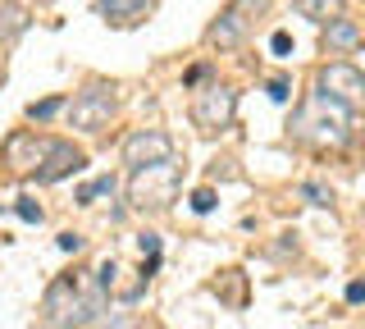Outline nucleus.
<instances>
[{"mask_svg":"<svg viewBox=\"0 0 365 329\" xmlns=\"http://www.w3.org/2000/svg\"><path fill=\"white\" fill-rule=\"evenodd\" d=\"M51 142L55 138H37V133L19 128L5 138V165L14 169V174H28V169H41L46 156H51Z\"/></svg>","mask_w":365,"mask_h":329,"instance_id":"0eeeda50","label":"nucleus"},{"mask_svg":"<svg viewBox=\"0 0 365 329\" xmlns=\"http://www.w3.org/2000/svg\"><path fill=\"white\" fill-rule=\"evenodd\" d=\"M146 9H151V0H101L96 14L114 28H133L137 19H146Z\"/></svg>","mask_w":365,"mask_h":329,"instance_id":"9d476101","label":"nucleus"},{"mask_svg":"<svg viewBox=\"0 0 365 329\" xmlns=\"http://www.w3.org/2000/svg\"><path fill=\"white\" fill-rule=\"evenodd\" d=\"M269 51L279 55V60H283V55H292V37H288V32H274V37H269Z\"/></svg>","mask_w":365,"mask_h":329,"instance_id":"a211bd4d","label":"nucleus"},{"mask_svg":"<svg viewBox=\"0 0 365 329\" xmlns=\"http://www.w3.org/2000/svg\"><path fill=\"white\" fill-rule=\"evenodd\" d=\"M347 302H365V283H361V279L347 283Z\"/></svg>","mask_w":365,"mask_h":329,"instance_id":"412c9836","label":"nucleus"},{"mask_svg":"<svg viewBox=\"0 0 365 329\" xmlns=\"http://www.w3.org/2000/svg\"><path fill=\"white\" fill-rule=\"evenodd\" d=\"M319 41H324L329 55H351L365 41V28L351 14H338V19H329V24L319 28Z\"/></svg>","mask_w":365,"mask_h":329,"instance_id":"1a4fd4ad","label":"nucleus"},{"mask_svg":"<svg viewBox=\"0 0 365 329\" xmlns=\"http://www.w3.org/2000/svg\"><path fill=\"white\" fill-rule=\"evenodd\" d=\"M315 87L324 92L329 101H338L347 115H365V74L356 69V64H324L315 78Z\"/></svg>","mask_w":365,"mask_h":329,"instance_id":"7ed1b4c3","label":"nucleus"},{"mask_svg":"<svg viewBox=\"0 0 365 329\" xmlns=\"http://www.w3.org/2000/svg\"><path fill=\"white\" fill-rule=\"evenodd\" d=\"M78 169H87V151L73 142H51V156H46V165L37 169V183H60L64 174H78Z\"/></svg>","mask_w":365,"mask_h":329,"instance_id":"6e6552de","label":"nucleus"},{"mask_svg":"<svg viewBox=\"0 0 365 329\" xmlns=\"http://www.w3.org/2000/svg\"><path fill=\"white\" fill-rule=\"evenodd\" d=\"M233 115H237V92L224 87V83H210V87H201V92L192 96V123H197L201 133L228 128Z\"/></svg>","mask_w":365,"mask_h":329,"instance_id":"20e7f679","label":"nucleus"},{"mask_svg":"<svg viewBox=\"0 0 365 329\" xmlns=\"http://www.w3.org/2000/svg\"><path fill=\"white\" fill-rule=\"evenodd\" d=\"M0 83H5V74H0Z\"/></svg>","mask_w":365,"mask_h":329,"instance_id":"4be33fe9","label":"nucleus"},{"mask_svg":"<svg viewBox=\"0 0 365 329\" xmlns=\"http://www.w3.org/2000/svg\"><path fill=\"white\" fill-rule=\"evenodd\" d=\"M28 24H32V14L19 0H5V5H0V41H19L23 32H28Z\"/></svg>","mask_w":365,"mask_h":329,"instance_id":"9b49d317","label":"nucleus"},{"mask_svg":"<svg viewBox=\"0 0 365 329\" xmlns=\"http://www.w3.org/2000/svg\"><path fill=\"white\" fill-rule=\"evenodd\" d=\"M14 215H19V220H28V224H41V206H37V201H32V197H19Z\"/></svg>","mask_w":365,"mask_h":329,"instance_id":"2eb2a0df","label":"nucleus"},{"mask_svg":"<svg viewBox=\"0 0 365 329\" xmlns=\"http://www.w3.org/2000/svg\"><path fill=\"white\" fill-rule=\"evenodd\" d=\"M302 197H311L315 206H334V192H329L324 183H302Z\"/></svg>","mask_w":365,"mask_h":329,"instance_id":"4468645a","label":"nucleus"},{"mask_svg":"<svg viewBox=\"0 0 365 329\" xmlns=\"http://www.w3.org/2000/svg\"><path fill=\"white\" fill-rule=\"evenodd\" d=\"M137 247H142V256H146V260L160 256V238H155V233H142V238H137Z\"/></svg>","mask_w":365,"mask_h":329,"instance_id":"6ab92c4d","label":"nucleus"},{"mask_svg":"<svg viewBox=\"0 0 365 329\" xmlns=\"http://www.w3.org/2000/svg\"><path fill=\"white\" fill-rule=\"evenodd\" d=\"M292 9L302 19H315V24H329V19L342 14V0H292Z\"/></svg>","mask_w":365,"mask_h":329,"instance_id":"f8f14e48","label":"nucleus"},{"mask_svg":"<svg viewBox=\"0 0 365 329\" xmlns=\"http://www.w3.org/2000/svg\"><path fill=\"white\" fill-rule=\"evenodd\" d=\"M114 110H119V96H114V83H87L83 92L73 96V106H68V119H73V128L83 133H101L106 123L114 119Z\"/></svg>","mask_w":365,"mask_h":329,"instance_id":"f03ea898","label":"nucleus"},{"mask_svg":"<svg viewBox=\"0 0 365 329\" xmlns=\"http://www.w3.org/2000/svg\"><path fill=\"white\" fill-rule=\"evenodd\" d=\"M169 156H174V142H169V133H160V128H142V133H133V138L123 142V165L128 169L169 165Z\"/></svg>","mask_w":365,"mask_h":329,"instance_id":"423d86ee","label":"nucleus"},{"mask_svg":"<svg viewBox=\"0 0 365 329\" xmlns=\"http://www.w3.org/2000/svg\"><path fill=\"white\" fill-rule=\"evenodd\" d=\"M60 252H83V238H78V233H60Z\"/></svg>","mask_w":365,"mask_h":329,"instance_id":"aec40b11","label":"nucleus"},{"mask_svg":"<svg viewBox=\"0 0 365 329\" xmlns=\"http://www.w3.org/2000/svg\"><path fill=\"white\" fill-rule=\"evenodd\" d=\"M265 92H269L274 101H288V96H292V87H288V78H269V83H265Z\"/></svg>","mask_w":365,"mask_h":329,"instance_id":"f3484780","label":"nucleus"},{"mask_svg":"<svg viewBox=\"0 0 365 329\" xmlns=\"http://www.w3.org/2000/svg\"><path fill=\"white\" fill-rule=\"evenodd\" d=\"M91 311H96V302L83 298V288H78V279H55L51 288H46V302H41V320L51 329H78L91 320Z\"/></svg>","mask_w":365,"mask_h":329,"instance_id":"f257e3e1","label":"nucleus"},{"mask_svg":"<svg viewBox=\"0 0 365 329\" xmlns=\"http://www.w3.org/2000/svg\"><path fill=\"white\" fill-rule=\"evenodd\" d=\"M192 211H197V215L215 211V188H197V192H192Z\"/></svg>","mask_w":365,"mask_h":329,"instance_id":"dca6fc26","label":"nucleus"},{"mask_svg":"<svg viewBox=\"0 0 365 329\" xmlns=\"http://www.w3.org/2000/svg\"><path fill=\"white\" fill-rule=\"evenodd\" d=\"M178 192V169L174 165H151V169H133L128 197L133 206H169Z\"/></svg>","mask_w":365,"mask_h":329,"instance_id":"39448f33","label":"nucleus"},{"mask_svg":"<svg viewBox=\"0 0 365 329\" xmlns=\"http://www.w3.org/2000/svg\"><path fill=\"white\" fill-rule=\"evenodd\" d=\"M64 110V96H46V101H32L28 106V119L32 123H46V119H55Z\"/></svg>","mask_w":365,"mask_h":329,"instance_id":"ddd939ff","label":"nucleus"}]
</instances>
